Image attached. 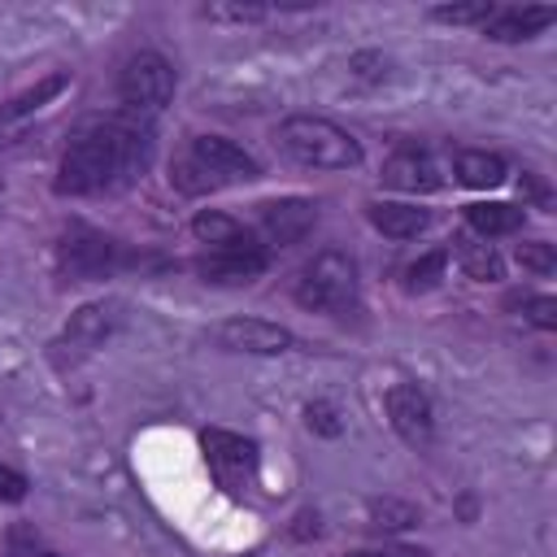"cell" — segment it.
I'll use <instances>...</instances> for the list:
<instances>
[{
	"mask_svg": "<svg viewBox=\"0 0 557 557\" xmlns=\"http://www.w3.org/2000/svg\"><path fill=\"white\" fill-rule=\"evenodd\" d=\"M148 161H152V126L139 113L87 117L61 152L57 191L61 196L122 191L148 170Z\"/></svg>",
	"mask_w": 557,
	"mask_h": 557,
	"instance_id": "obj_1",
	"label": "cell"
},
{
	"mask_svg": "<svg viewBox=\"0 0 557 557\" xmlns=\"http://www.w3.org/2000/svg\"><path fill=\"white\" fill-rule=\"evenodd\" d=\"M261 174V165L231 139L222 135H196L174 161H170V183L183 196H205V191H222L235 183H252Z\"/></svg>",
	"mask_w": 557,
	"mask_h": 557,
	"instance_id": "obj_2",
	"label": "cell"
},
{
	"mask_svg": "<svg viewBox=\"0 0 557 557\" xmlns=\"http://www.w3.org/2000/svg\"><path fill=\"white\" fill-rule=\"evenodd\" d=\"M278 148L309 165V170H352L361 165V144L335 126L331 117H313V113H296L278 126Z\"/></svg>",
	"mask_w": 557,
	"mask_h": 557,
	"instance_id": "obj_3",
	"label": "cell"
},
{
	"mask_svg": "<svg viewBox=\"0 0 557 557\" xmlns=\"http://www.w3.org/2000/svg\"><path fill=\"white\" fill-rule=\"evenodd\" d=\"M296 300L313 313H335V318L352 313L357 309V265L335 248L318 252L296 274Z\"/></svg>",
	"mask_w": 557,
	"mask_h": 557,
	"instance_id": "obj_4",
	"label": "cell"
},
{
	"mask_svg": "<svg viewBox=\"0 0 557 557\" xmlns=\"http://www.w3.org/2000/svg\"><path fill=\"white\" fill-rule=\"evenodd\" d=\"M174 96V65L161 52H135L117 74V100L126 113H157Z\"/></svg>",
	"mask_w": 557,
	"mask_h": 557,
	"instance_id": "obj_5",
	"label": "cell"
},
{
	"mask_svg": "<svg viewBox=\"0 0 557 557\" xmlns=\"http://www.w3.org/2000/svg\"><path fill=\"white\" fill-rule=\"evenodd\" d=\"M200 448H205L209 474H213V483H218L222 492L239 496V492H248V487H252L261 457H257V444H252L248 435H235V431H218V426H209V431L200 435Z\"/></svg>",
	"mask_w": 557,
	"mask_h": 557,
	"instance_id": "obj_6",
	"label": "cell"
},
{
	"mask_svg": "<svg viewBox=\"0 0 557 557\" xmlns=\"http://www.w3.org/2000/svg\"><path fill=\"white\" fill-rule=\"evenodd\" d=\"M57 265L70 278H104L117 265V239L74 222L57 244Z\"/></svg>",
	"mask_w": 557,
	"mask_h": 557,
	"instance_id": "obj_7",
	"label": "cell"
},
{
	"mask_svg": "<svg viewBox=\"0 0 557 557\" xmlns=\"http://www.w3.org/2000/svg\"><path fill=\"white\" fill-rule=\"evenodd\" d=\"M213 344L226 352H252V357H278L287 348H296V335L278 322L265 318H231L222 326H213Z\"/></svg>",
	"mask_w": 557,
	"mask_h": 557,
	"instance_id": "obj_8",
	"label": "cell"
},
{
	"mask_svg": "<svg viewBox=\"0 0 557 557\" xmlns=\"http://www.w3.org/2000/svg\"><path fill=\"white\" fill-rule=\"evenodd\" d=\"M383 405H387V418H392V426H396V435H400L405 444H413V448H426V444H431L435 418H431V400H426L422 387H413V383H392L387 396H383Z\"/></svg>",
	"mask_w": 557,
	"mask_h": 557,
	"instance_id": "obj_9",
	"label": "cell"
},
{
	"mask_svg": "<svg viewBox=\"0 0 557 557\" xmlns=\"http://www.w3.org/2000/svg\"><path fill=\"white\" fill-rule=\"evenodd\" d=\"M257 222H261V235L270 244H296L313 231L318 222V205L305 200V196H283V200H265L257 205Z\"/></svg>",
	"mask_w": 557,
	"mask_h": 557,
	"instance_id": "obj_10",
	"label": "cell"
},
{
	"mask_svg": "<svg viewBox=\"0 0 557 557\" xmlns=\"http://www.w3.org/2000/svg\"><path fill=\"white\" fill-rule=\"evenodd\" d=\"M196 274L205 283H218V287H239V283H252L265 274V248H222V252H205L196 257Z\"/></svg>",
	"mask_w": 557,
	"mask_h": 557,
	"instance_id": "obj_11",
	"label": "cell"
},
{
	"mask_svg": "<svg viewBox=\"0 0 557 557\" xmlns=\"http://www.w3.org/2000/svg\"><path fill=\"white\" fill-rule=\"evenodd\" d=\"M113 326H117V305H104V300L83 305V309L70 313L57 348H70V357H87V352H96L113 335Z\"/></svg>",
	"mask_w": 557,
	"mask_h": 557,
	"instance_id": "obj_12",
	"label": "cell"
},
{
	"mask_svg": "<svg viewBox=\"0 0 557 557\" xmlns=\"http://www.w3.org/2000/svg\"><path fill=\"white\" fill-rule=\"evenodd\" d=\"M548 22H557V9H544V4H513V9H492V17L483 22V35L487 39H500V44H518V39H531L540 35Z\"/></svg>",
	"mask_w": 557,
	"mask_h": 557,
	"instance_id": "obj_13",
	"label": "cell"
},
{
	"mask_svg": "<svg viewBox=\"0 0 557 557\" xmlns=\"http://www.w3.org/2000/svg\"><path fill=\"white\" fill-rule=\"evenodd\" d=\"M383 183L396 191H435L440 187V170L426 152L418 148H400L383 161Z\"/></svg>",
	"mask_w": 557,
	"mask_h": 557,
	"instance_id": "obj_14",
	"label": "cell"
},
{
	"mask_svg": "<svg viewBox=\"0 0 557 557\" xmlns=\"http://www.w3.org/2000/svg\"><path fill=\"white\" fill-rule=\"evenodd\" d=\"M191 235H196L205 248H213V252H222V248H261V244L252 239V231H244L235 218H226V213H218V209L196 213V218H191Z\"/></svg>",
	"mask_w": 557,
	"mask_h": 557,
	"instance_id": "obj_15",
	"label": "cell"
},
{
	"mask_svg": "<svg viewBox=\"0 0 557 557\" xmlns=\"http://www.w3.org/2000/svg\"><path fill=\"white\" fill-rule=\"evenodd\" d=\"M370 222H374V231H383V235H392V239H413V235H422L426 231V209H418V205H400V200H374L370 205Z\"/></svg>",
	"mask_w": 557,
	"mask_h": 557,
	"instance_id": "obj_16",
	"label": "cell"
},
{
	"mask_svg": "<svg viewBox=\"0 0 557 557\" xmlns=\"http://www.w3.org/2000/svg\"><path fill=\"white\" fill-rule=\"evenodd\" d=\"M453 252H457L461 270H466L474 283H496V278H505V261H500V252H496L487 239L457 235V239H453Z\"/></svg>",
	"mask_w": 557,
	"mask_h": 557,
	"instance_id": "obj_17",
	"label": "cell"
},
{
	"mask_svg": "<svg viewBox=\"0 0 557 557\" xmlns=\"http://www.w3.org/2000/svg\"><path fill=\"white\" fill-rule=\"evenodd\" d=\"M457 178L466 187H496V183H505V161L496 152H483V148H461L457 152Z\"/></svg>",
	"mask_w": 557,
	"mask_h": 557,
	"instance_id": "obj_18",
	"label": "cell"
},
{
	"mask_svg": "<svg viewBox=\"0 0 557 557\" xmlns=\"http://www.w3.org/2000/svg\"><path fill=\"white\" fill-rule=\"evenodd\" d=\"M65 87H70V74H48V78H39L35 87H26V91H17L9 104H0V122H13V117L35 113L39 104H48L52 96H61Z\"/></svg>",
	"mask_w": 557,
	"mask_h": 557,
	"instance_id": "obj_19",
	"label": "cell"
},
{
	"mask_svg": "<svg viewBox=\"0 0 557 557\" xmlns=\"http://www.w3.org/2000/svg\"><path fill=\"white\" fill-rule=\"evenodd\" d=\"M466 222L483 239L487 235H513L522 226V209H513V205H466Z\"/></svg>",
	"mask_w": 557,
	"mask_h": 557,
	"instance_id": "obj_20",
	"label": "cell"
},
{
	"mask_svg": "<svg viewBox=\"0 0 557 557\" xmlns=\"http://www.w3.org/2000/svg\"><path fill=\"white\" fill-rule=\"evenodd\" d=\"M444 265H448V252H444V248H435V252L418 257L413 265H405V287H409V292H431V287L440 283Z\"/></svg>",
	"mask_w": 557,
	"mask_h": 557,
	"instance_id": "obj_21",
	"label": "cell"
},
{
	"mask_svg": "<svg viewBox=\"0 0 557 557\" xmlns=\"http://www.w3.org/2000/svg\"><path fill=\"white\" fill-rule=\"evenodd\" d=\"M370 518H374V527L405 531V527H413V522H418V509H413L409 500H392V496H383V500H374V505H370Z\"/></svg>",
	"mask_w": 557,
	"mask_h": 557,
	"instance_id": "obj_22",
	"label": "cell"
},
{
	"mask_svg": "<svg viewBox=\"0 0 557 557\" xmlns=\"http://www.w3.org/2000/svg\"><path fill=\"white\" fill-rule=\"evenodd\" d=\"M513 257H518V265H522V270H531V274H540V278L557 270V252H553V244H548V239H527V244H518V252H513Z\"/></svg>",
	"mask_w": 557,
	"mask_h": 557,
	"instance_id": "obj_23",
	"label": "cell"
},
{
	"mask_svg": "<svg viewBox=\"0 0 557 557\" xmlns=\"http://www.w3.org/2000/svg\"><path fill=\"white\" fill-rule=\"evenodd\" d=\"M492 9L496 4H487V0H479V4H440V9H431V17L435 22H453V26H483L487 17H492Z\"/></svg>",
	"mask_w": 557,
	"mask_h": 557,
	"instance_id": "obj_24",
	"label": "cell"
},
{
	"mask_svg": "<svg viewBox=\"0 0 557 557\" xmlns=\"http://www.w3.org/2000/svg\"><path fill=\"white\" fill-rule=\"evenodd\" d=\"M509 305H522V318L535 322L540 331H553L557 326V300L553 296H513Z\"/></svg>",
	"mask_w": 557,
	"mask_h": 557,
	"instance_id": "obj_25",
	"label": "cell"
},
{
	"mask_svg": "<svg viewBox=\"0 0 557 557\" xmlns=\"http://www.w3.org/2000/svg\"><path fill=\"white\" fill-rule=\"evenodd\" d=\"M209 22H261L265 4H205L200 9Z\"/></svg>",
	"mask_w": 557,
	"mask_h": 557,
	"instance_id": "obj_26",
	"label": "cell"
},
{
	"mask_svg": "<svg viewBox=\"0 0 557 557\" xmlns=\"http://www.w3.org/2000/svg\"><path fill=\"white\" fill-rule=\"evenodd\" d=\"M305 418H309L313 431H322V435H339V418H335V409H331L326 400H313V405L305 409Z\"/></svg>",
	"mask_w": 557,
	"mask_h": 557,
	"instance_id": "obj_27",
	"label": "cell"
},
{
	"mask_svg": "<svg viewBox=\"0 0 557 557\" xmlns=\"http://www.w3.org/2000/svg\"><path fill=\"white\" fill-rule=\"evenodd\" d=\"M0 500H9V505L26 500V479L17 470H9V466H0Z\"/></svg>",
	"mask_w": 557,
	"mask_h": 557,
	"instance_id": "obj_28",
	"label": "cell"
},
{
	"mask_svg": "<svg viewBox=\"0 0 557 557\" xmlns=\"http://www.w3.org/2000/svg\"><path fill=\"white\" fill-rule=\"evenodd\" d=\"M352 70H357L361 78H370V83H374V78H383V74H387V61H383L379 52H357V57H352Z\"/></svg>",
	"mask_w": 557,
	"mask_h": 557,
	"instance_id": "obj_29",
	"label": "cell"
},
{
	"mask_svg": "<svg viewBox=\"0 0 557 557\" xmlns=\"http://www.w3.org/2000/svg\"><path fill=\"white\" fill-rule=\"evenodd\" d=\"M522 191H527V196H531V200H535L540 209H548V205H553V196H548V187H544V183H540L535 174H522Z\"/></svg>",
	"mask_w": 557,
	"mask_h": 557,
	"instance_id": "obj_30",
	"label": "cell"
},
{
	"mask_svg": "<svg viewBox=\"0 0 557 557\" xmlns=\"http://www.w3.org/2000/svg\"><path fill=\"white\" fill-rule=\"evenodd\" d=\"M348 557H418V553H374V548H361V553H348Z\"/></svg>",
	"mask_w": 557,
	"mask_h": 557,
	"instance_id": "obj_31",
	"label": "cell"
},
{
	"mask_svg": "<svg viewBox=\"0 0 557 557\" xmlns=\"http://www.w3.org/2000/svg\"><path fill=\"white\" fill-rule=\"evenodd\" d=\"M39 557H57V553H39Z\"/></svg>",
	"mask_w": 557,
	"mask_h": 557,
	"instance_id": "obj_32",
	"label": "cell"
}]
</instances>
